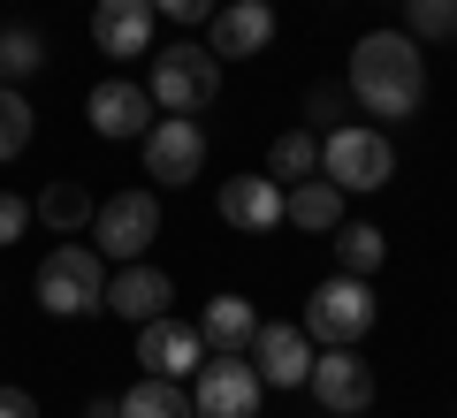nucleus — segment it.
<instances>
[{
	"mask_svg": "<svg viewBox=\"0 0 457 418\" xmlns=\"http://www.w3.org/2000/svg\"><path fill=\"white\" fill-rule=\"evenodd\" d=\"M198 357H206V342H198L191 320H176V312H153V320H137V365H145V373L183 381V373H198Z\"/></svg>",
	"mask_w": 457,
	"mask_h": 418,
	"instance_id": "12",
	"label": "nucleus"
},
{
	"mask_svg": "<svg viewBox=\"0 0 457 418\" xmlns=\"http://www.w3.org/2000/svg\"><path fill=\"white\" fill-rule=\"evenodd\" d=\"M46 69V38L23 31V23H0V84H23Z\"/></svg>",
	"mask_w": 457,
	"mask_h": 418,
	"instance_id": "22",
	"label": "nucleus"
},
{
	"mask_svg": "<svg viewBox=\"0 0 457 418\" xmlns=\"http://www.w3.org/2000/svg\"><path fill=\"white\" fill-rule=\"evenodd\" d=\"M221 221L237 228V236H267V228H282V183L275 176H228L221 183Z\"/></svg>",
	"mask_w": 457,
	"mask_h": 418,
	"instance_id": "16",
	"label": "nucleus"
},
{
	"mask_svg": "<svg viewBox=\"0 0 457 418\" xmlns=\"http://www.w3.org/2000/svg\"><path fill=\"white\" fill-rule=\"evenodd\" d=\"M38 305H46L54 320H92V312H107V258H99L92 243L62 236L38 258Z\"/></svg>",
	"mask_w": 457,
	"mask_h": 418,
	"instance_id": "2",
	"label": "nucleus"
},
{
	"mask_svg": "<svg viewBox=\"0 0 457 418\" xmlns=\"http://www.w3.org/2000/svg\"><path fill=\"white\" fill-rule=\"evenodd\" d=\"M31 129H38V114H31V99H23V84H0V160H16V152L31 145Z\"/></svg>",
	"mask_w": 457,
	"mask_h": 418,
	"instance_id": "24",
	"label": "nucleus"
},
{
	"mask_svg": "<svg viewBox=\"0 0 457 418\" xmlns=\"http://www.w3.org/2000/svg\"><path fill=\"white\" fill-rule=\"evenodd\" d=\"M267 176H275V183H305V176H320V129H282L275 152H267Z\"/></svg>",
	"mask_w": 457,
	"mask_h": 418,
	"instance_id": "21",
	"label": "nucleus"
},
{
	"mask_svg": "<svg viewBox=\"0 0 457 418\" xmlns=\"http://www.w3.org/2000/svg\"><path fill=\"white\" fill-rule=\"evenodd\" d=\"M320 176L336 183L343 198H359V191H381V183L396 176V145L381 137L374 122H336L320 137Z\"/></svg>",
	"mask_w": 457,
	"mask_h": 418,
	"instance_id": "4",
	"label": "nucleus"
},
{
	"mask_svg": "<svg viewBox=\"0 0 457 418\" xmlns=\"http://www.w3.org/2000/svg\"><path fill=\"white\" fill-rule=\"evenodd\" d=\"M153 0H99L92 8V46L107 53V61H145L153 46Z\"/></svg>",
	"mask_w": 457,
	"mask_h": 418,
	"instance_id": "14",
	"label": "nucleus"
},
{
	"mask_svg": "<svg viewBox=\"0 0 457 418\" xmlns=\"http://www.w3.org/2000/svg\"><path fill=\"white\" fill-rule=\"evenodd\" d=\"M31 213L46 228H62V236H77V228L92 221V191H84V183H46V198H38Z\"/></svg>",
	"mask_w": 457,
	"mask_h": 418,
	"instance_id": "23",
	"label": "nucleus"
},
{
	"mask_svg": "<svg viewBox=\"0 0 457 418\" xmlns=\"http://www.w3.org/2000/svg\"><path fill=\"white\" fill-rule=\"evenodd\" d=\"M84 418H122V403H114V396H99V403H84Z\"/></svg>",
	"mask_w": 457,
	"mask_h": 418,
	"instance_id": "30",
	"label": "nucleus"
},
{
	"mask_svg": "<svg viewBox=\"0 0 457 418\" xmlns=\"http://www.w3.org/2000/svg\"><path fill=\"white\" fill-rule=\"evenodd\" d=\"M84 122H92L107 145H130V137H145V129L161 122V107H153V92L137 77H107V84H92V99H84Z\"/></svg>",
	"mask_w": 457,
	"mask_h": 418,
	"instance_id": "10",
	"label": "nucleus"
},
{
	"mask_svg": "<svg viewBox=\"0 0 457 418\" xmlns=\"http://www.w3.org/2000/svg\"><path fill=\"white\" fill-rule=\"evenodd\" d=\"M312 403L336 418H366L374 411V365L359 357V342H336V350H312V373H305Z\"/></svg>",
	"mask_w": 457,
	"mask_h": 418,
	"instance_id": "7",
	"label": "nucleus"
},
{
	"mask_svg": "<svg viewBox=\"0 0 457 418\" xmlns=\"http://www.w3.org/2000/svg\"><path fill=\"white\" fill-rule=\"evenodd\" d=\"M351 107H366L374 122H411L427 107V61L411 31H366L351 46V77H343Z\"/></svg>",
	"mask_w": 457,
	"mask_h": 418,
	"instance_id": "1",
	"label": "nucleus"
},
{
	"mask_svg": "<svg viewBox=\"0 0 457 418\" xmlns=\"http://www.w3.org/2000/svg\"><path fill=\"white\" fill-rule=\"evenodd\" d=\"M145 92H153V107H161V114L213 107V92H221V53H213V46H168V53H153Z\"/></svg>",
	"mask_w": 457,
	"mask_h": 418,
	"instance_id": "5",
	"label": "nucleus"
},
{
	"mask_svg": "<svg viewBox=\"0 0 457 418\" xmlns=\"http://www.w3.org/2000/svg\"><path fill=\"white\" fill-rule=\"evenodd\" d=\"M282 221L305 228V236H328L343 221V191L328 176H305V183H282Z\"/></svg>",
	"mask_w": 457,
	"mask_h": 418,
	"instance_id": "17",
	"label": "nucleus"
},
{
	"mask_svg": "<svg viewBox=\"0 0 457 418\" xmlns=\"http://www.w3.org/2000/svg\"><path fill=\"white\" fill-rule=\"evenodd\" d=\"M343 107H351V92H343V84H312V99H305L312 122H343Z\"/></svg>",
	"mask_w": 457,
	"mask_h": 418,
	"instance_id": "27",
	"label": "nucleus"
},
{
	"mask_svg": "<svg viewBox=\"0 0 457 418\" xmlns=\"http://www.w3.org/2000/svg\"><path fill=\"white\" fill-rule=\"evenodd\" d=\"M153 236H161V198L137 191V183L92 206V251H99V258H114V266H122V258H145V251H153Z\"/></svg>",
	"mask_w": 457,
	"mask_h": 418,
	"instance_id": "6",
	"label": "nucleus"
},
{
	"mask_svg": "<svg viewBox=\"0 0 457 418\" xmlns=\"http://www.w3.org/2000/svg\"><path fill=\"white\" fill-rule=\"evenodd\" d=\"M252 335H260V312H252V297L221 290L206 312H198V342L206 350H252Z\"/></svg>",
	"mask_w": 457,
	"mask_h": 418,
	"instance_id": "18",
	"label": "nucleus"
},
{
	"mask_svg": "<svg viewBox=\"0 0 457 418\" xmlns=\"http://www.w3.org/2000/svg\"><path fill=\"white\" fill-rule=\"evenodd\" d=\"M0 418H38V396L31 388H0Z\"/></svg>",
	"mask_w": 457,
	"mask_h": 418,
	"instance_id": "29",
	"label": "nucleus"
},
{
	"mask_svg": "<svg viewBox=\"0 0 457 418\" xmlns=\"http://www.w3.org/2000/svg\"><path fill=\"white\" fill-rule=\"evenodd\" d=\"M411 38H457V0H404Z\"/></svg>",
	"mask_w": 457,
	"mask_h": 418,
	"instance_id": "25",
	"label": "nucleus"
},
{
	"mask_svg": "<svg viewBox=\"0 0 457 418\" xmlns=\"http://www.w3.org/2000/svg\"><path fill=\"white\" fill-rule=\"evenodd\" d=\"M252 357H260V388H305V373H312V335H305L297 320H260Z\"/></svg>",
	"mask_w": 457,
	"mask_h": 418,
	"instance_id": "13",
	"label": "nucleus"
},
{
	"mask_svg": "<svg viewBox=\"0 0 457 418\" xmlns=\"http://www.w3.org/2000/svg\"><path fill=\"white\" fill-rule=\"evenodd\" d=\"M374 320H381V305L366 290V274H328L320 290L305 297V320L297 327L312 335V350H336V342H366Z\"/></svg>",
	"mask_w": 457,
	"mask_h": 418,
	"instance_id": "3",
	"label": "nucleus"
},
{
	"mask_svg": "<svg viewBox=\"0 0 457 418\" xmlns=\"http://www.w3.org/2000/svg\"><path fill=\"white\" fill-rule=\"evenodd\" d=\"M328 236H336L343 274H381V258H389V236H381L374 221H336Z\"/></svg>",
	"mask_w": 457,
	"mask_h": 418,
	"instance_id": "20",
	"label": "nucleus"
},
{
	"mask_svg": "<svg viewBox=\"0 0 457 418\" xmlns=\"http://www.w3.org/2000/svg\"><path fill=\"white\" fill-rule=\"evenodd\" d=\"M176 305V282H168L161 266H145V258H122V266L107 274V312L114 320H153V312H168Z\"/></svg>",
	"mask_w": 457,
	"mask_h": 418,
	"instance_id": "15",
	"label": "nucleus"
},
{
	"mask_svg": "<svg viewBox=\"0 0 457 418\" xmlns=\"http://www.w3.org/2000/svg\"><path fill=\"white\" fill-rule=\"evenodd\" d=\"M114 403H122V418H198V411H191V388H183V381H161V373H145L130 396H114Z\"/></svg>",
	"mask_w": 457,
	"mask_h": 418,
	"instance_id": "19",
	"label": "nucleus"
},
{
	"mask_svg": "<svg viewBox=\"0 0 457 418\" xmlns=\"http://www.w3.org/2000/svg\"><path fill=\"white\" fill-rule=\"evenodd\" d=\"M23 228H31V206H23L16 191H0V251H16Z\"/></svg>",
	"mask_w": 457,
	"mask_h": 418,
	"instance_id": "26",
	"label": "nucleus"
},
{
	"mask_svg": "<svg viewBox=\"0 0 457 418\" xmlns=\"http://www.w3.org/2000/svg\"><path fill=\"white\" fill-rule=\"evenodd\" d=\"M137 152H145L153 183H198V168H206V129H198V114H161L137 137Z\"/></svg>",
	"mask_w": 457,
	"mask_h": 418,
	"instance_id": "9",
	"label": "nucleus"
},
{
	"mask_svg": "<svg viewBox=\"0 0 457 418\" xmlns=\"http://www.w3.org/2000/svg\"><path fill=\"white\" fill-rule=\"evenodd\" d=\"M191 411L198 418H260V365H245V350H206Z\"/></svg>",
	"mask_w": 457,
	"mask_h": 418,
	"instance_id": "8",
	"label": "nucleus"
},
{
	"mask_svg": "<svg viewBox=\"0 0 457 418\" xmlns=\"http://www.w3.org/2000/svg\"><path fill=\"white\" fill-rule=\"evenodd\" d=\"M221 0H153V16H168V23H206Z\"/></svg>",
	"mask_w": 457,
	"mask_h": 418,
	"instance_id": "28",
	"label": "nucleus"
},
{
	"mask_svg": "<svg viewBox=\"0 0 457 418\" xmlns=\"http://www.w3.org/2000/svg\"><path fill=\"white\" fill-rule=\"evenodd\" d=\"M206 46L221 61H252V53L275 46V0H221L206 16Z\"/></svg>",
	"mask_w": 457,
	"mask_h": 418,
	"instance_id": "11",
	"label": "nucleus"
}]
</instances>
